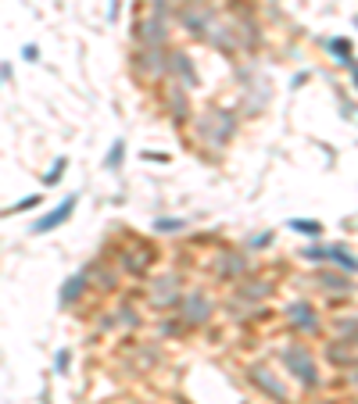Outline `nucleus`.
Masks as SVG:
<instances>
[{
	"label": "nucleus",
	"mask_w": 358,
	"mask_h": 404,
	"mask_svg": "<svg viewBox=\"0 0 358 404\" xmlns=\"http://www.w3.org/2000/svg\"><path fill=\"white\" fill-rule=\"evenodd\" d=\"M72 211H75V197L61 200V204H58V208H54L50 215H43V218L36 222V229H32V233H50V229H58V225H61V222H65V218L72 215Z\"/></svg>",
	"instance_id": "obj_1"
},
{
	"label": "nucleus",
	"mask_w": 358,
	"mask_h": 404,
	"mask_svg": "<svg viewBox=\"0 0 358 404\" xmlns=\"http://www.w3.org/2000/svg\"><path fill=\"white\" fill-rule=\"evenodd\" d=\"M290 229H297V233H304V236H319V233H323V225H319V222H301V218H294V222H290Z\"/></svg>",
	"instance_id": "obj_2"
},
{
	"label": "nucleus",
	"mask_w": 358,
	"mask_h": 404,
	"mask_svg": "<svg viewBox=\"0 0 358 404\" xmlns=\"http://www.w3.org/2000/svg\"><path fill=\"white\" fill-rule=\"evenodd\" d=\"M61 172H65V157H58V161H54V168L47 172V186H54V183H61Z\"/></svg>",
	"instance_id": "obj_3"
},
{
	"label": "nucleus",
	"mask_w": 358,
	"mask_h": 404,
	"mask_svg": "<svg viewBox=\"0 0 358 404\" xmlns=\"http://www.w3.org/2000/svg\"><path fill=\"white\" fill-rule=\"evenodd\" d=\"M79 286H83V275L68 279V282H65V294H61V297H65V301H68V297H75V294H79Z\"/></svg>",
	"instance_id": "obj_4"
},
{
	"label": "nucleus",
	"mask_w": 358,
	"mask_h": 404,
	"mask_svg": "<svg viewBox=\"0 0 358 404\" xmlns=\"http://www.w3.org/2000/svg\"><path fill=\"white\" fill-rule=\"evenodd\" d=\"M290 315H294V322H304V326H312V311H308V308H294Z\"/></svg>",
	"instance_id": "obj_5"
},
{
	"label": "nucleus",
	"mask_w": 358,
	"mask_h": 404,
	"mask_svg": "<svg viewBox=\"0 0 358 404\" xmlns=\"http://www.w3.org/2000/svg\"><path fill=\"white\" fill-rule=\"evenodd\" d=\"M118 161H122V143H115V147H111V154H108V165H111V168L118 165Z\"/></svg>",
	"instance_id": "obj_6"
},
{
	"label": "nucleus",
	"mask_w": 358,
	"mask_h": 404,
	"mask_svg": "<svg viewBox=\"0 0 358 404\" xmlns=\"http://www.w3.org/2000/svg\"><path fill=\"white\" fill-rule=\"evenodd\" d=\"M330 50H333V54H340V57H347V43H344V39H333Z\"/></svg>",
	"instance_id": "obj_7"
},
{
	"label": "nucleus",
	"mask_w": 358,
	"mask_h": 404,
	"mask_svg": "<svg viewBox=\"0 0 358 404\" xmlns=\"http://www.w3.org/2000/svg\"><path fill=\"white\" fill-rule=\"evenodd\" d=\"M36 204H39V197H25L22 204H15V208H18V211H29V208H36Z\"/></svg>",
	"instance_id": "obj_8"
},
{
	"label": "nucleus",
	"mask_w": 358,
	"mask_h": 404,
	"mask_svg": "<svg viewBox=\"0 0 358 404\" xmlns=\"http://www.w3.org/2000/svg\"><path fill=\"white\" fill-rule=\"evenodd\" d=\"M158 229H183V222H176V218H162V222H158Z\"/></svg>",
	"instance_id": "obj_9"
}]
</instances>
